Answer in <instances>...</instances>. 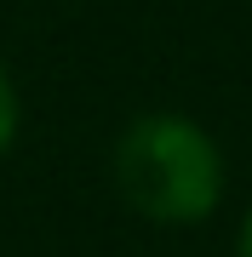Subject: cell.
<instances>
[{
    "label": "cell",
    "mask_w": 252,
    "mask_h": 257,
    "mask_svg": "<svg viewBox=\"0 0 252 257\" xmlns=\"http://www.w3.org/2000/svg\"><path fill=\"white\" fill-rule=\"evenodd\" d=\"M12 138H18V86H12V74L0 69V155L12 149Z\"/></svg>",
    "instance_id": "obj_2"
},
{
    "label": "cell",
    "mask_w": 252,
    "mask_h": 257,
    "mask_svg": "<svg viewBox=\"0 0 252 257\" xmlns=\"http://www.w3.org/2000/svg\"><path fill=\"white\" fill-rule=\"evenodd\" d=\"M115 183L149 223H201L224 200V155L195 120L143 114L115 143Z\"/></svg>",
    "instance_id": "obj_1"
},
{
    "label": "cell",
    "mask_w": 252,
    "mask_h": 257,
    "mask_svg": "<svg viewBox=\"0 0 252 257\" xmlns=\"http://www.w3.org/2000/svg\"><path fill=\"white\" fill-rule=\"evenodd\" d=\"M241 257H252V211H246V223H241Z\"/></svg>",
    "instance_id": "obj_3"
}]
</instances>
